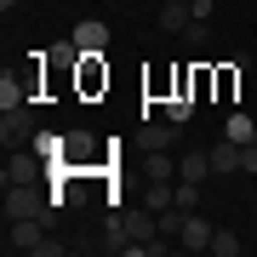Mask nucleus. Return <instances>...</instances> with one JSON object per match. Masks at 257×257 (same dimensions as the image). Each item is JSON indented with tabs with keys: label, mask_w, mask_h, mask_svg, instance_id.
<instances>
[{
	"label": "nucleus",
	"mask_w": 257,
	"mask_h": 257,
	"mask_svg": "<svg viewBox=\"0 0 257 257\" xmlns=\"http://www.w3.org/2000/svg\"><path fill=\"white\" fill-rule=\"evenodd\" d=\"M40 177H52V160L40 155L35 143L18 149V155L6 160V172H0V189H12V183H40Z\"/></svg>",
	"instance_id": "f257e3e1"
},
{
	"label": "nucleus",
	"mask_w": 257,
	"mask_h": 257,
	"mask_svg": "<svg viewBox=\"0 0 257 257\" xmlns=\"http://www.w3.org/2000/svg\"><path fill=\"white\" fill-rule=\"evenodd\" d=\"M35 103H18V109H0V143L6 149H23L29 138H35Z\"/></svg>",
	"instance_id": "f03ea898"
},
{
	"label": "nucleus",
	"mask_w": 257,
	"mask_h": 257,
	"mask_svg": "<svg viewBox=\"0 0 257 257\" xmlns=\"http://www.w3.org/2000/svg\"><path fill=\"white\" fill-rule=\"evenodd\" d=\"M46 246V217H6V251H40Z\"/></svg>",
	"instance_id": "7ed1b4c3"
},
{
	"label": "nucleus",
	"mask_w": 257,
	"mask_h": 257,
	"mask_svg": "<svg viewBox=\"0 0 257 257\" xmlns=\"http://www.w3.org/2000/svg\"><path fill=\"white\" fill-rule=\"evenodd\" d=\"M74 92L80 97H103L109 92V63H103V52H86L80 69H74Z\"/></svg>",
	"instance_id": "20e7f679"
},
{
	"label": "nucleus",
	"mask_w": 257,
	"mask_h": 257,
	"mask_svg": "<svg viewBox=\"0 0 257 257\" xmlns=\"http://www.w3.org/2000/svg\"><path fill=\"white\" fill-rule=\"evenodd\" d=\"M211 234H217V223L200 217V211H189V223H183V234H177V251H211Z\"/></svg>",
	"instance_id": "39448f33"
},
{
	"label": "nucleus",
	"mask_w": 257,
	"mask_h": 257,
	"mask_svg": "<svg viewBox=\"0 0 257 257\" xmlns=\"http://www.w3.org/2000/svg\"><path fill=\"white\" fill-rule=\"evenodd\" d=\"M177 120H143V132H138V149H172L177 143Z\"/></svg>",
	"instance_id": "423d86ee"
},
{
	"label": "nucleus",
	"mask_w": 257,
	"mask_h": 257,
	"mask_svg": "<svg viewBox=\"0 0 257 257\" xmlns=\"http://www.w3.org/2000/svg\"><path fill=\"white\" fill-rule=\"evenodd\" d=\"M120 223H126V234L138 240V246H143V240H155V234H160V217H155L149 206H143V211H120Z\"/></svg>",
	"instance_id": "0eeeda50"
},
{
	"label": "nucleus",
	"mask_w": 257,
	"mask_h": 257,
	"mask_svg": "<svg viewBox=\"0 0 257 257\" xmlns=\"http://www.w3.org/2000/svg\"><path fill=\"white\" fill-rule=\"evenodd\" d=\"M74 40H80V52H103L109 46V23L103 18H80L74 23Z\"/></svg>",
	"instance_id": "6e6552de"
},
{
	"label": "nucleus",
	"mask_w": 257,
	"mask_h": 257,
	"mask_svg": "<svg viewBox=\"0 0 257 257\" xmlns=\"http://www.w3.org/2000/svg\"><path fill=\"white\" fill-rule=\"evenodd\" d=\"M234 172H240V143L234 138L211 143V177H234Z\"/></svg>",
	"instance_id": "1a4fd4ad"
},
{
	"label": "nucleus",
	"mask_w": 257,
	"mask_h": 257,
	"mask_svg": "<svg viewBox=\"0 0 257 257\" xmlns=\"http://www.w3.org/2000/svg\"><path fill=\"white\" fill-rule=\"evenodd\" d=\"M177 177L206 183V177H211V149H189V155H177Z\"/></svg>",
	"instance_id": "9d476101"
},
{
	"label": "nucleus",
	"mask_w": 257,
	"mask_h": 257,
	"mask_svg": "<svg viewBox=\"0 0 257 257\" xmlns=\"http://www.w3.org/2000/svg\"><path fill=\"white\" fill-rule=\"evenodd\" d=\"M189 18H194V6H189V0H160V29H166V35H183Z\"/></svg>",
	"instance_id": "9b49d317"
},
{
	"label": "nucleus",
	"mask_w": 257,
	"mask_h": 257,
	"mask_svg": "<svg viewBox=\"0 0 257 257\" xmlns=\"http://www.w3.org/2000/svg\"><path fill=\"white\" fill-rule=\"evenodd\" d=\"M223 138H234V143H251V138H257V120H251V114H240V109H234L229 120H223Z\"/></svg>",
	"instance_id": "f8f14e48"
},
{
	"label": "nucleus",
	"mask_w": 257,
	"mask_h": 257,
	"mask_svg": "<svg viewBox=\"0 0 257 257\" xmlns=\"http://www.w3.org/2000/svg\"><path fill=\"white\" fill-rule=\"evenodd\" d=\"M29 143H35L46 160H63V149H69V132H35Z\"/></svg>",
	"instance_id": "ddd939ff"
},
{
	"label": "nucleus",
	"mask_w": 257,
	"mask_h": 257,
	"mask_svg": "<svg viewBox=\"0 0 257 257\" xmlns=\"http://www.w3.org/2000/svg\"><path fill=\"white\" fill-rule=\"evenodd\" d=\"M172 206H183V211H200V183L177 177V189H172Z\"/></svg>",
	"instance_id": "4468645a"
},
{
	"label": "nucleus",
	"mask_w": 257,
	"mask_h": 257,
	"mask_svg": "<svg viewBox=\"0 0 257 257\" xmlns=\"http://www.w3.org/2000/svg\"><path fill=\"white\" fill-rule=\"evenodd\" d=\"M183 40H189V52H200L206 40H211V18H189V29H183Z\"/></svg>",
	"instance_id": "2eb2a0df"
},
{
	"label": "nucleus",
	"mask_w": 257,
	"mask_h": 257,
	"mask_svg": "<svg viewBox=\"0 0 257 257\" xmlns=\"http://www.w3.org/2000/svg\"><path fill=\"white\" fill-rule=\"evenodd\" d=\"M211 257H240V234L234 229H217V234H211Z\"/></svg>",
	"instance_id": "dca6fc26"
},
{
	"label": "nucleus",
	"mask_w": 257,
	"mask_h": 257,
	"mask_svg": "<svg viewBox=\"0 0 257 257\" xmlns=\"http://www.w3.org/2000/svg\"><path fill=\"white\" fill-rule=\"evenodd\" d=\"M189 114H194V97H183V92H172V97H166V120H177V126H183Z\"/></svg>",
	"instance_id": "f3484780"
},
{
	"label": "nucleus",
	"mask_w": 257,
	"mask_h": 257,
	"mask_svg": "<svg viewBox=\"0 0 257 257\" xmlns=\"http://www.w3.org/2000/svg\"><path fill=\"white\" fill-rule=\"evenodd\" d=\"M240 172L257 177V143H240Z\"/></svg>",
	"instance_id": "a211bd4d"
},
{
	"label": "nucleus",
	"mask_w": 257,
	"mask_h": 257,
	"mask_svg": "<svg viewBox=\"0 0 257 257\" xmlns=\"http://www.w3.org/2000/svg\"><path fill=\"white\" fill-rule=\"evenodd\" d=\"M189 6H194V18H211V12H217L211 0H189Z\"/></svg>",
	"instance_id": "6ab92c4d"
},
{
	"label": "nucleus",
	"mask_w": 257,
	"mask_h": 257,
	"mask_svg": "<svg viewBox=\"0 0 257 257\" xmlns=\"http://www.w3.org/2000/svg\"><path fill=\"white\" fill-rule=\"evenodd\" d=\"M251 143H257V138H251Z\"/></svg>",
	"instance_id": "aec40b11"
}]
</instances>
